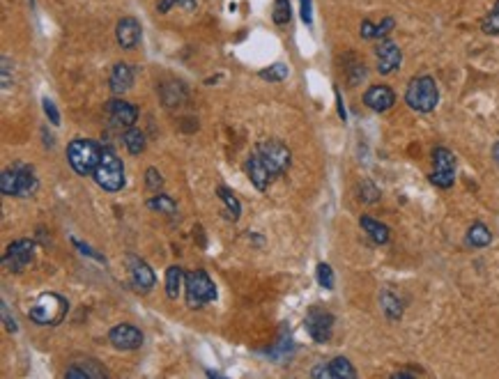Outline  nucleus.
I'll return each mask as SVG.
<instances>
[{"mask_svg":"<svg viewBox=\"0 0 499 379\" xmlns=\"http://www.w3.org/2000/svg\"><path fill=\"white\" fill-rule=\"evenodd\" d=\"M67 312H69V301L65 299V296L55 292H44L32 301L28 317L39 326H58L67 317Z\"/></svg>","mask_w":499,"mask_h":379,"instance_id":"obj_1","label":"nucleus"},{"mask_svg":"<svg viewBox=\"0 0 499 379\" xmlns=\"http://www.w3.org/2000/svg\"><path fill=\"white\" fill-rule=\"evenodd\" d=\"M102 150L99 143L90 141V138H76L67 145V161L72 170L76 172L81 177H88L93 175L99 159H102Z\"/></svg>","mask_w":499,"mask_h":379,"instance_id":"obj_2","label":"nucleus"},{"mask_svg":"<svg viewBox=\"0 0 499 379\" xmlns=\"http://www.w3.org/2000/svg\"><path fill=\"white\" fill-rule=\"evenodd\" d=\"M405 102L412 111L417 113H430L439 104V90L432 76H417L410 81L405 90Z\"/></svg>","mask_w":499,"mask_h":379,"instance_id":"obj_3","label":"nucleus"},{"mask_svg":"<svg viewBox=\"0 0 499 379\" xmlns=\"http://www.w3.org/2000/svg\"><path fill=\"white\" fill-rule=\"evenodd\" d=\"M93 177H95L97 186L104 188V191H108V193L120 191L124 186V166H122L120 156L113 150H108V147L102 150V159H99Z\"/></svg>","mask_w":499,"mask_h":379,"instance_id":"obj_4","label":"nucleus"},{"mask_svg":"<svg viewBox=\"0 0 499 379\" xmlns=\"http://www.w3.org/2000/svg\"><path fill=\"white\" fill-rule=\"evenodd\" d=\"M185 290H187L189 308H201L205 303L216 299V285L212 283V278L207 276V271H203V269L189 271L187 281H185Z\"/></svg>","mask_w":499,"mask_h":379,"instance_id":"obj_5","label":"nucleus"},{"mask_svg":"<svg viewBox=\"0 0 499 379\" xmlns=\"http://www.w3.org/2000/svg\"><path fill=\"white\" fill-rule=\"evenodd\" d=\"M255 152L260 154V159L265 161V166L270 168L274 179L284 175L290 168V161H293V154H290V150L281 141H262Z\"/></svg>","mask_w":499,"mask_h":379,"instance_id":"obj_6","label":"nucleus"},{"mask_svg":"<svg viewBox=\"0 0 499 379\" xmlns=\"http://www.w3.org/2000/svg\"><path fill=\"white\" fill-rule=\"evenodd\" d=\"M430 182L439 188H451L455 182V156L446 147H435L432 150V172Z\"/></svg>","mask_w":499,"mask_h":379,"instance_id":"obj_7","label":"nucleus"},{"mask_svg":"<svg viewBox=\"0 0 499 379\" xmlns=\"http://www.w3.org/2000/svg\"><path fill=\"white\" fill-rule=\"evenodd\" d=\"M32 258H35V242L32 239H19V242L7 246L3 255V267L7 271H21L30 265Z\"/></svg>","mask_w":499,"mask_h":379,"instance_id":"obj_8","label":"nucleus"},{"mask_svg":"<svg viewBox=\"0 0 499 379\" xmlns=\"http://www.w3.org/2000/svg\"><path fill=\"white\" fill-rule=\"evenodd\" d=\"M304 324H306V331H309V336L315 343H327L331 333H334V315L327 310L311 308L309 315L304 319Z\"/></svg>","mask_w":499,"mask_h":379,"instance_id":"obj_9","label":"nucleus"},{"mask_svg":"<svg viewBox=\"0 0 499 379\" xmlns=\"http://www.w3.org/2000/svg\"><path fill=\"white\" fill-rule=\"evenodd\" d=\"M311 377H315V379H354L357 370L352 368V364L345 357H336V359H331L329 364H320L318 368H313Z\"/></svg>","mask_w":499,"mask_h":379,"instance_id":"obj_10","label":"nucleus"},{"mask_svg":"<svg viewBox=\"0 0 499 379\" xmlns=\"http://www.w3.org/2000/svg\"><path fill=\"white\" fill-rule=\"evenodd\" d=\"M106 113H108V120H111L115 127L129 129V127H134L138 120L136 106L124 102V99H111V102H106Z\"/></svg>","mask_w":499,"mask_h":379,"instance_id":"obj_11","label":"nucleus"},{"mask_svg":"<svg viewBox=\"0 0 499 379\" xmlns=\"http://www.w3.org/2000/svg\"><path fill=\"white\" fill-rule=\"evenodd\" d=\"M375 55H378V71L385 74V76L396 71L403 62L401 48H398V44L392 42V39H382L380 46L375 48Z\"/></svg>","mask_w":499,"mask_h":379,"instance_id":"obj_12","label":"nucleus"},{"mask_svg":"<svg viewBox=\"0 0 499 379\" xmlns=\"http://www.w3.org/2000/svg\"><path fill=\"white\" fill-rule=\"evenodd\" d=\"M108 340L118 350H138L143 345V333L131 324H118L108 331Z\"/></svg>","mask_w":499,"mask_h":379,"instance_id":"obj_13","label":"nucleus"},{"mask_svg":"<svg viewBox=\"0 0 499 379\" xmlns=\"http://www.w3.org/2000/svg\"><path fill=\"white\" fill-rule=\"evenodd\" d=\"M364 104L368 106L371 111L385 113L396 104V95L389 85H371L364 95Z\"/></svg>","mask_w":499,"mask_h":379,"instance_id":"obj_14","label":"nucleus"},{"mask_svg":"<svg viewBox=\"0 0 499 379\" xmlns=\"http://www.w3.org/2000/svg\"><path fill=\"white\" fill-rule=\"evenodd\" d=\"M129 271H131V283L138 292H149L154 287V271L149 269L147 262L138 258H129Z\"/></svg>","mask_w":499,"mask_h":379,"instance_id":"obj_15","label":"nucleus"},{"mask_svg":"<svg viewBox=\"0 0 499 379\" xmlns=\"http://www.w3.org/2000/svg\"><path fill=\"white\" fill-rule=\"evenodd\" d=\"M246 172H248V179H251V184L258 188V191H265V188L270 186L272 182V172L270 168L265 166V161L260 159V154L253 152L251 156H248V161H246Z\"/></svg>","mask_w":499,"mask_h":379,"instance_id":"obj_16","label":"nucleus"},{"mask_svg":"<svg viewBox=\"0 0 499 379\" xmlns=\"http://www.w3.org/2000/svg\"><path fill=\"white\" fill-rule=\"evenodd\" d=\"M140 23L134 19V16H124V19L118 23V28H115V37H118V44L122 48H134L138 42H140Z\"/></svg>","mask_w":499,"mask_h":379,"instance_id":"obj_17","label":"nucleus"},{"mask_svg":"<svg viewBox=\"0 0 499 379\" xmlns=\"http://www.w3.org/2000/svg\"><path fill=\"white\" fill-rule=\"evenodd\" d=\"M108 85H111L113 95H124L127 90H131V85H134V69L124 62L115 64L111 71V78H108Z\"/></svg>","mask_w":499,"mask_h":379,"instance_id":"obj_18","label":"nucleus"},{"mask_svg":"<svg viewBox=\"0 0 499 379\" xmlns=\"http://www.w3.org/2000/svg\"><path fill=\"white\" fill-rule=\"evenodd\" d=\"M16 175H19V198H30L32 193L37 191V177H35V172H32V168H28L26 163H16Z\"/></svg>","mask_w":499,"mask_h":379,"instance_id":"obj_19","label":"nucleus"},{"mask_svg":"<svg viewBox=\"0 0 499 379\" xmlns=\"http://www.w3.org/2000/svg\"><path fill=\"white\" fill-rule=\"evenodd\" d=\"M67 379H99L106 377V370L99 368L95 361H83V364H74L67 373H65Z\"/></svg>","mask_w":499,"mask_h":379,"instance_id":"obj_20","label":"nucleus"},{"mask_svg":"<svg viewBox=\"0 0 499 379\" xmlns=\"http://www.w3.org/2000/svg\"><path fill=\"white\" fill-rule=\"evenodd\" d=\"M359 226L364 228V233L368 235L375 244H387L389 237H392L389 228H387L385 223H380V221H375L373 216H361V219H359Z\"/></svg>","mask_w":499,"mask_h":379,"instance_id":"obj_21","label":"nucleus"},{"mask_svg":"<svg viewBox=\"0 0 499 379\" xmlns=\"http://www.w3.org/2000/svg\"><path fill=\"white\" fill-rule=\"evenodd\" d=\"M216 195H219L221 202L226 205V209H223V216H226L228 221H237L239 214H242V207H239V200L235 198V193H232L230 188H226V186H219V188H216Z\"/></svg>","mask_w":499,"mask_h":379,"instance_id":"obj_22","label":"nucleus"},{"mask_svg":"<svg viewBox=\"0 0 499 379\" xmlns=\"http://www.w3.org/2000/svg\"><path fill=\"white\" fill-rule=\"evenodd\" d=\"M185 281H187L185 271L175 265L168 267V271H166V294H168V299H178L182 292V283Z\"/></svg>","mask_w":499,"mask_h":379,"instance_id":"obj_23","label":"nucleus"},{"mask_svg":"<svg viewBox=\"0 0 499 379\" xmlns=\"http://www.w3.org/2000/svg\"><path fill=\"white\" fill-rule=\"evenodd\" d=\"M467 242L474 249H484L490 242H493V233L488 230V226L484 223H474L470 230H467Z\"/></svg>","mask_w":499,"mask_h":379,"instance_id":"obj_24","label":"nucleus"},{"mask_svg":"<svg viewBox=\"0 0 499 379\" xmlns=\"http://www.w3.org/2000/svg\"><path fill=\"white\" fill-rule=\"evenodd\" d=\"M147 207L154 209V212H159V214H168V216H173V214L178 212L175 200H173L171 195H166V193H157L154 198H149V200H147Z\"/></svg>","mask_w":499,"mask_h":379,"instance_id":"obj_25","label":"nucleus"},{"mask_svg":"<svg viewBox=\"0 0 499 379\" xmlns=\"http://www.w3.org/2000/svg\"><path fill=\"white\" fill-rule=\"evenodd\" d=\"M124 147L129 150V154H140L145 150V134L136 127H129L124 134Z\"/></svg>","mask_w":499,"mask_h":379,"instance_id":"obj_26","label":"nucleus"},{"mask_svg":"<svg viewBox=\"0 0 499 379\" xmlns=\"http://www.w3.org/2000/svg\"><path fill=\"white\" fill-rule=\"evenodd\" d=\"M382 308H385V312H387V317L389 319H398L403 315V303H401V299H398L396 294H392V292H382Z\"/></svg>","mask_w":499,"mask_h":379,"instance_id":"obj_27","label":"nucleus"},{"mask_svg":"<svg viewBox=\"0 0 499 379\" xmlns=\"http://www.w3.org/2000/svg\"><path fill=\"white\" fill-rule=\"evenodd\" d=\"M0 191L5 195H16L19 193V175H16V168L5 170L0 175Z\"/></svg>","mask_w":499,"mask_h":379,"instance_id":"obj_28","label":"nucleus"},{"mask_svg":"<svg viewBox=\"0 0 499 379\" xmlns=\"http://www.w3.org/2000/svg\"><path fill=\"white\" fill-rule=\"evenodd\" d=\"M288 64L284 62H277V64H270L267 69H260V78L265 81H272V83H279V81H286L288 78Z\"/></svg>","mask_w":499,"mask_h":379,"instance_id":"obj_29","label":"nucleus"},{"mask_svg":"<svg viewBox=\"0 0 499 379\" xmlns=\"http://www.w3.org/2000/svg\"><path fill=\"white\" fill-rule=\"evenodd\" d=\"M481 30L486 35H499V0L493 5V10L486 14V19L481 21Z\"/></svg>","mask_w":499,"mask_h":379,"instance_id":"obj_30","label":"nucleus"},{"mask_svg":"<svg viewBox=\"0 0 499 379\" xmlns=\"http://www.w3.org/2000/svg\"><path fill=\"white\" fill-rule=\"evenodd\" d=\"M272 19L277 26H286L290 21V0H274V12Z\"/></svg>","mask_w":499,"mask_h":379,"instance_id":"obj_31","label":"nucleus"},{"mask_svg":"<svg viewBox=\"0 0 499 379\" xmlns=\"http://www.w3.org/2000/svg\"><path fill=\"white\" fill-rule=\"evenodd\" d=\"M318 283L324 290H334V269H331L327 262H320L318 265Z\"/></svg>","mask_w":499,"mask_h":379,"instance_id":"obj_32","label":"nucleus"},{"mask_svg":"<svg viewBox=\"0 0 499 379\" xmlns=\"http://www.w3.org/2000/svg\"><path fill=\"white\" fill-rule=\"evenodd\" d=\"M145 179H147V182H145L147 188H152V191H159V188L164 186V179H161L159 170H157V168H147Z\"/></svg>","mask_w":499,"mask_h":379,"instance_id":"obj_33","label":"nucleus"},{"mask_svg":"<svg viewBox=\"0 0 499 379\" xmlns=\"http://www.w3.org/2000/svg\"><path fill=\"white\" fill-rule=\"evenodd\" d=\"M394 26H396V21L392 19V16H385L382 23H378V26H375V39H385L389 32L394 30Z\"/></svg>","mask_w":499,"mask_h":379,"instance_id":"obj_34","label":"nucleus"},{"mask_svg":"<svg viewBox=\"0 0 499 379\" xmlns=\"http://www.w3.org/2000/svg\"><path fill=\"white\" fill-rule=\"evenodd\" d=\"M175 5L187 7V10H194L196 0H161V3H159V12H168L171 7H175Z\"/></svg>","mask_w":499,"mask_h":379,"instance_id":"obj_35","label":"nucleus"},{"mask_svg":"<svg viewBox=\"0 0 499 379\" xmlns=\"http://www.w3.org/2000/svg\"><path fill=\"white\" fill-rule=\"evenodd\" d=\"M44 113H46V118L51 120V125H60V113H58L55 109V104L51 102V99H44Z\"/></svg>","mask_w":499,"mask_h":379,"instance_id":"obj_36","label":"nucleus"},{"mask_svg":"<svg viewBox=\"0 0 499 379\" xmlns=\"http://www.w3.org/2000/svg\"><path fill=\"white\" fill-rule=\"evenodd\" d=\"M299 5H302V21L306 26H311L313 23V5L311 0H299Z\"/></svg>","mask_w":499,"mask_h":379,"instance_id":"obj_37","label":"nucleus"},{"mask_svg":"<svg viewBox=\"0 0 499 379\" xmlns=\"http://www.w3.org/2000/svg\"><path fill=\"white\" fill-rule=\"evenodd\" d=\"M72 244L74 246H76V249L83 253V255H88V258H93V260H97V262H104V258H102V255H97L93 249H90V246H86V244H83V242H79V239H72Z\"/></svg>","mask_w":499,"mask_h":379,"instance_id":"obj_38","label":"nucleus"},{"mask_svg":"<svg viewBox=\"0 0 499 379\" xmlns=\"http://www.w3.org/2000/svg\"><path fill=\"white\" fill-rule=\"evenodd\" d=\"M361 37L364 39H375V26H373L368 19L361 21Z\"/></svg>","mask_w":499,"mask_h":379,"instance_id":"obj_39","label":"nucleus"},{"mask_svg":"<svg viewBox=\"0 0 499 379\" xmlns=\"http://www.w3.org/2000/svg\"><path fill=\"white\" fill-rule=\"evenodd\" d=\"M3 319H5V329H7V331H16V322H14V319L10 317V308H7V303L3 301Z\"/></svg>","mask_w":499,"mask_h":379,"instance_id":"obj_40","label":"nucleus"},{"mask_svg":"<svg viewBox=\"0 0 499 379\" xmlns=\"http://www.w3.org/2000/svg\"><path fill=\"white\" fill-rule=\"evenodd\" d=\"M336 102H338V115H340V120H347V113H345V109H343V102H340V92L336 90Z\"/></svg>","mask_w":499,"mask_h":379,"instance_id":"obj_41","label":"nucleus"},{"mask_svg":"<svg viewBox=\"0 0 499 379\" xmlns=\"http://www.w3.org/2000/svg\"><path fill=\"white\" fill-rule=\"evenodd\" d=\"M392 377L394 379H403V377H417V375H414V373H394Z\"/></svg>","mask_w":499,"mask_h":379,"instance_id":"obj_42","label":"nucleus"},{"mask_svg":"<svg viewBox=\"0 0 499 379\" xmlns=\"http://www.w3.org/2000/svg\"><path fill=\"white\" fill-rule=\"evenodd\" d=\"M493 159L497 161V166H499V143H497V145L493 147Z\"/></svg>","mask_w":499,"mask_h":379,"instance_id":"obj_43","label":"nucleus"}]
</instances>
